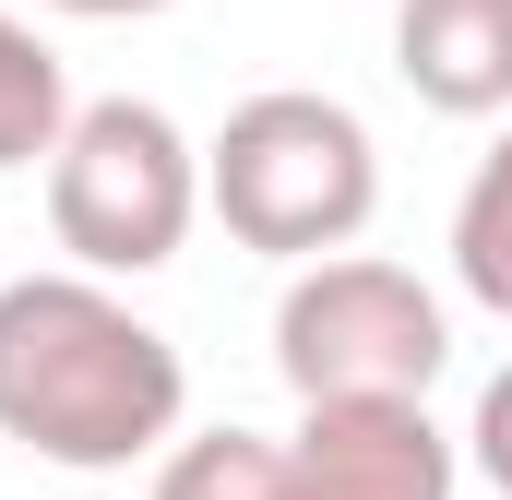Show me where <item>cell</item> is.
Listing matches in <instances>:
<instances>
[{
	"label": "cell",
	"mask_w": 512,
	"mask_h": 500,
	"mask_svg": "<svg viewBox=\"0 0 512 500\" xmlns=\"http://www.w3.org/2000/svg\"><path fill=\"white\" fill-rule=\"evenodd\" d=\"M441 358H453V322L405 262L322 250L274 298V370H286L298 405H322V393H429Z\"/></svg>",
	"instance_id": "obj_4"
},
{
	"label": "cell",
	"mask_w": 512,
	"mask_h": 500,
	"mask_svg": "<svg viewBox=\"0 0 512 500\" xmlns=\"http://www.w3.org/2000/svg\"><path fill=\"white\" fill-rule=\"evenodd\" d=\"M453 274H465L477 310L512 322V131L477 155V179H465V203H453Z\"/></svg>",
	"instance_id": "obj_8"
},
{
	"label": "cell",
	"mask_w": 512,
	"mask_h": 500,
	"mask_svg": "<svg viewBox=\"0 0 512 500\" xmlns=\"http://www.w3.org/2000/svg\"><path fill=\"white\" fill-rule=\"evenodd\" d=\"M60 131H72V84H60V60H48V36L0 0V167L60 155Z\"/></svg>",
	"instance_id": "obj_7"
},
{
	"label": "cell",
	"mask_w": 512,
	"mask_h": 500,
	"mask_svg": "<svg viewBox=\"0 0 512 500\" xmlns=\"http://www.w3.org/2000/svg\"><path fill=\"white\" fill-rule=\"evenodd\" d=\"M191 215H203V143L155 96L72 108L60 155H48V227H60V250L84 274H155V262H179Z\"/></svg>",
	"instance_id": "obj_3"
},
{
	"label": "cell",
	"mask_w": 512,
	"mask_h": 500,
	"mask_svg": "<svg viewBox=\"0 0 512 500\" xmlns=\"http://www.w3.org/2000/svg\"><path fill=\"white\" fill-rule=\"evenodd\" d=\"M155 500H286V441L262 429H203L155 465Z\"/></svg>",
	"instance_id": "obj_9"
},
{
	"label": "cell",
	"mask_w": 512,
	"mask_h": 500,
	"mask_svg": "<svg viewBox=\"0 0 512 500\" xmlns=\"http://www.w3.org/2000/svg\"><path fill=\"white\" fill-rule=\"evenodd\" d=\"M465 441L429 429V393H322L298 405L286 500H453Z\"/></svg>",
	"instance_id": "obj_5"
},
{
	"label": "cell",
	"mask_w": 512,
	"mask_h": 500,
	"mask_svg": "<svg viewBox=\"0 0 512 500\" xmlns=\"http://www.w3.org/2000/svg\"><path fill=\"white\" fill-rule=\"evenodd\" d=\"M191 370L179 346L131 310L108 274H12L0 286V441H24L36 465L108 477L143 465L155 441H179Z\"/></svg>",
	"instance_id": "obj_1"
},
{
	"label": "cell",
	"mask_w": 512,
	"mask_h": 500,
	"mask_svg": "<svg viewBox=\"0 0 512 500\" xmlns=\"http://www.w3.org/2000/svg\"><path fill=\"white\" fill-rule=\"evenodd\" d=\"M393 72L441 120L512 108V0H393Z\"/></svg>",
	"instance_id": "obj_6"
},
{
	"label": "cell",
	"mask_w": 512,
	"mask_h": 500,
	"mask_svg": "<svg viewBox=\"0 0 512 500\" xmlns=\"http://www.w3.org/2000/svg\"><path fill=\"white\" fill-rule=\"evenodd\" d=\"M203 203L227 215V239L262 262H322L358 250V227L382 215V143L346 96L274 84L251 108H227V131L203 143Z\"/></svg>",
	"instance_id": "obj_2"
},
{
	"label": "cell",
	"mask_w": 512,
	"mask_h": 500,
	"mask_svg": "<svg viewBox=\"0 0 512 500\" xmlns=\"http://www.w3.org/2000/svg\"><path fill=\"white\" fill-rule=\"evenodd\" d=\"M48 12H84V24H131V12H167V0H48Z\"/></svg>",
	"instance_id": "obj_11"
},
{
	"label": "cell",
	"mask_w": 512,
	"mask_h": 500,
	"mask_svg": "<svg viewBox=\"0 0 512 500\" xmlns=\"http://www.w3.org/2000/svg\"><path fill=\"white\" fill-rule=\"evenodd\" d=\"M465 465H477V477L512 500V370L489 381V393H477V417H465Z\"/></svg>",
	"instance_id": "obj_10"
}]
</instances>
